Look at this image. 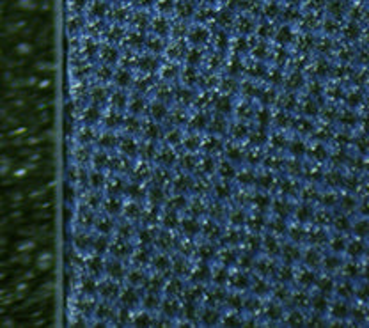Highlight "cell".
Segmentation results:
<instances>
[{
  "label": "cell",
  "instance_id": "cell-1",
  "mask_svg": "<svg viewBox=\"0 0 369 328\" xmlns=\"http://www.w3.org/2000/svg\"><path fill=\"white\" fill-rule=\"evenodd\" d=\"M36 264H37V268L43 270V271L50 270L52 266H53V252L44 250L43 254H39L37 259H36Z\"/></svg>",
  "mask_w": 369,
  "mask_h": 328
},
{
  "label": "cell",
  "instance_id": "cell-3",
  "mask_svg": "<svg viewBox=\"0 0 369 328\" xmlns=\"http://www.w3.org/2000/svg\"><path fill=\"white\" fill-rule=\"evenodd\" d=\"M30 50H32V46L30 44H20L16 48V53H20V55H28L30 53Z\"/></svg>",
  "mask_w": 369,
  "mask_h": 328
},
{
  "label": "cell",
  "instance_id": "cell-2",
  "mask_svg": "<svg viewBox=\"0 0 369 328\" xmlns=\"http://www.w3.org/2000/svg\"><path fill=\"white\" fill-rule=\"evenodd\" d=\"M36 248V243L34 241H23L18 245V252H32Z\"/></svg>",
  "mask_w": 369,
  "mask_h": 328
},
{
  "label": "cell",
  "instance_id": "cell-5",
  "mask_svg": "<svg viewBox=\"0 0 369 328\" xmlns=\"http://www.w3.org/2000/svg\"><path fill=\"white\" fill-rule=\"evenodd\" d=\"M27 172H28V170L25 169V167H22V169H18L16 172H14V177H18V179H22V177H25V176H27Z\"/></svg>",
  "mask_w": 369,
  "mask_h": 328
},
{
  "label": "cell",
  "instance_id": "cell-4",
  "mask_svg": "<svg viewBox=\"0 0 369 328\" xmlns=\"http://www.w3.org/2000/svg\"><path fill=\"white\" fill-rule=\"evenodd\" d=\"M52 83L53 82H52L50 78H44V80H39L37 82V87L39 89H48V87H52Z\"/></svg>",
  "mask_w": 369,
  "mask_h": 328
}]
</instances>
